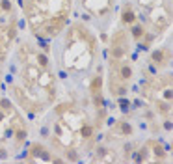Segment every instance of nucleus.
<instances>
[{
	"instance_id": "obj_11",
	"label": "nucleus",
	"mask_w": 173,
	"mask_h": 164,
	"mask_svg": "<svg viewBox=\"0 0 173 164\" xmlns=\"http://www.w3.org/2000/svg\"><path fill=\"white\" fill-rule=\"evenodd\" d=\"M67 160H73V162H74V160H78L77 151H73V149H71V151H67Z\"/></svg>"
},
{
	"instance_id": "obj_1",
	"label": "nucleus",
	"mask_w": 173,
	"mask_h": 164,
	"mask_svg": "<svg viewBox=\"0 0 173 164\" xmlns=\"http://www.w3.org/2000/svg\"><path fill=\"white\" fill-rule=\"evenodd\" d=\"M123 23L125 24H132L134 21H136V15H134V11H132V8H131V4H127L125 6V9H123Z\"/></svg>"
},
{
	"instance_id": "obj_3",
	"label": "nucleus",
	"mask_w": 173,
	"mask_h": 164,
	"mask_svg": "<svg viewBox=\"0 0 173 164\" xmlns=\"http://www.w3.org/2000/svg\"><path fill=\"white\" fill-rule=\"evenodd\" d=\"M143 36H145V28L142 24H134L132 26V37L134 39H142Z\"/></svg>"
},
{
	"instance_id": "obj_8",
	"label": "nucleus",
	"mask_w": 173,
	"mask_h": 164,
	"mask_svg": "<svg viewBox=\"0 0 173 164\" xmlns=\"http://www.w3.org/2000/svg\"><path fill=\"white\" fill-rule=\"evenodd\" d=\"M37 63L41 65V67H47L49 65V56L43 54V52H37Z\"/></svg>"
},
{
	"instance_id": "obj_14",
	"label": "nucleus",
	"mask_w": 173,
	"mask_h": 164,
	"mask_svg": "<svg viewBox=\"0 0 173 164\" xmlns=\"http://www.w3.org/2000/svg\"><path fill=\"white\" fill-rule=\"evenodd\" d=\"M164 129H166V130H171V123H169V121H166V123H164Z\"/></svg>"
},
{
	"instance_id": "obj_10",
	"label": "nucleus",
	"mask_w": 173,
	"mask_h": 164,
	"mask_svg": "<svg viewBox=\"0 0 173 164\" xmlns=\"http://www.w3.org/2000/svg\"><path fill=\"white\" fill-rule=\"evenodd\" d=\"M0 8H2L4 11H11V2H9V0H2V2H0Z\"/></svg>"
},
{
	"instance_id": "obj_4",
	"label": "nucleus",
	"mask_w": 173,
	"mask_h": 164,
	"mask_svg": "<svg viewBox=\"0 0 173 164\" xmlns=\"http://www.w3.org/2000/svg\"><path fill=\"white\" fill-rule=\"evenodd\" d=\"M13 134H15L17 144H20V142H24V140H26V136H28V130H26V129H17Z\"/></svg>"
},
{
	"instance_id": "obj_6",
	"label": "nucleus",
	"mask_w": 173,
	"mask_h": 164,
	"mask_svg": "<svg viewBox=\"0 0 173 164\" xmlns=\"http://www.w3.org/2000/svg\"><path fill=\"white\" fill-rule=\"evenodd\" d=\"M119 76H121L123 80H128V79L132 76V69L128 67V65H123V67L119 69Z\"/></svg>"
},
{
	"instance_id": "obj_7",
	"label": "nucleus",
	"mask_w": 173,
	"mask_h": 164,
	"mask_svg": "<svg viewBox=\"0 0 173 164\" xmlns=\"http://www.w3.org/2000/svg\"><path fill=\"white\" fill-rule=\"evenodd\" d=\"M101 86H102V79H101V76H95L93 82H91V93L101 92Z\"/></svg>"
},
{
	"instance_id": "obj_2",
	"label": "nucleus",
	"mask_w": 173,
	"mask_h": 164,
	"mask_svg": "<svg viewBox=\"0 0 173 164\" xmlns=\"http://www.w3.org/2000/svg\"><path fill=\"white\" fill-rule=\"evenodd\" d=\"M151 58H153V62H155V63H166V62H168V60L164 58V50H162V49L155 50L153 54H151Z\"/></svg>"
},
{
	"instance_id": "obj_15",
	"label": "nucleus",
	"mask_w": 173,
	"mask_h": 164,
	"mask_svg": "<svg viewBox=\"0 0 173 164\" xmlns=\"http://www.w3.org/2000/svg\"><path fill=\"white\" fill-rule=\"evenodd\" d=\"M0 119H2V117H0Z\"/></svg>"
},
{
	"instance_id": "obj_13",
	"label": "nucleus",
	"mask_w": 173,
	"mask_h": 164,
	"mask_svg": "<svg viewBox=\"0 0 173 164\" xmlns=\"http://www.w3.org/2000/svg\"><path fill=\"white\" fill-rule=\"evenodd\" d=\"M8 157V153H6V149L4 147H0V159H6Z\"/></svg>"
},
{
	"instance_id": "obj_5",
	"label": "nucleus",
	"mask_w": 173,
	"mask_h": 164,
	"mask_svg": "<svg viewBox=\"0 0 173 164\" xmlns=\"http://www.w3.org/2000/svg\"><path fill=\"white\" fill-rule=\"evenodd\" d=\"M93 133H95V129H93L91 125H82V129H80L82 138H91V136H93Z\"/></svg>"
},
{
	"instance_id": "obj_12",
	"label": "nucleus",
	"mask_w": 173,
	"mask_h": 164,
	"mask_svg": "<svg viewBox=\"0 0 173 164\" xmlns=\"http://www.w3.org/2000/svg\"><path fill=\"white\" fill-rule=\"evenodd\" d=\"M13 133H15V130H13V129H8V130H6V134H4V136H6V138H11V136H13Z\"/></svg>"
},
{
	"instance_id": "obj_9",
	"label": "nucleus",
	"mask_w": 173,
	"mask_h": 164,
	"mask_svg": "<svg viewBox=\"0 0 173 164\" xmlns=\"http://www.w3.org/2000/svg\"><path fill=\"white\" fill-rule=\"evenodd\" d=\"M119 129H121V133H123V134H132V125H131V123H127V121L119 123Z\"/></svg>"
}]
</instances>
